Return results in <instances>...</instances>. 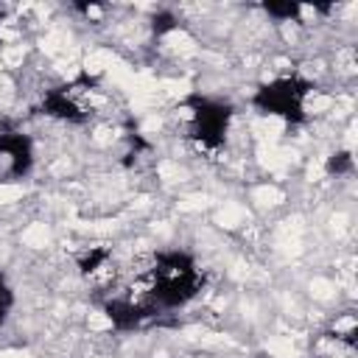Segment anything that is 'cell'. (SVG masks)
<instances>
[{"mask_svg": "<svg viewBox=\"0 0 358 358\" xmlns=\"http://www.w3.org/2000/svg\"><path fill=\"white\" fill-rule=\"evenodd\" d=\"M129 288L148 299L157 308V313L182 310L201 294L204 268L187 249H159Z\"/></svg>", "mask_w": 358, "mask_h": 358, "instance_id": "obj_1", "label": "cell"}, {"mask_svg": "<svg viewBox=\"0 0 358 358\" xmlns=\"http://www.w3.org/2000/svg\"><path fill=\"white\" fill-rule=\"evenodd\" d=\"M313 92H316L313 78L294 70V73H282V76H274V78L257 84L249 103L260 115L277 117L285 126H302L308 120V98Z\"/></svg>", "mask_w": 358, "mask_h": 358, "instance_id": "obj_2", "label": "cell"}, {"mask_svg": "<svg viewBox=\"0 0 358 358\" xmlns=\"http://www.w3.org/2000/svg\"><path fill=\"white\" fill-rule=\"evenodd\" d=\"M182 115H185V137L207 154H215L227 145V134L235 120V106L224 98L190 92L182 98Z\"/></svg>", "mask_w": 358, "mask_h": 358, "instance_id": "obj_3", "label": "cell"}, {"mask_svg": "<svg viewBox=\"0 0 358 358\" xmlns=\"http://www.w3.org/2000/svg\"><path fill=\"white\" fill-rule=\"evenodd\" d=\"M98 101H101L98 81L90 76H76L70 81H62L45 90L39 98V112L59 123L81 126V123H90V117L98 109Z\"/></svg>", "mask_w": 358, "mask_h": 358, "instance_id": "obj_4", "label": "cell"}, {"mask_svg": "<svg viewBox=\"0 0 358 358\" xmlns=\"http://www.w3.org/2000/svg\"><path fill=\"white\" fill-rule=\"evenodd\" d=\"M101 313L103 319L109 322V327L115 333H134V330H143L151 319H157V308L143 299L140 294H134L131 288L126 291H117V294H109L106 299H101Z\"/></svg>", "mask_w": 358, "mask_h": 358, "instance_id": "obj_5", "label": "cell"}, {"mask_svg": "<svg viewBox=\"0 0 358 358\" xmlns=\"http://www.w3.org/2000/svg\"><path fill=\"white\" fill-rule=\"evenodd\" d=\"M36 165L34 140L20 129L0 131V182H20L28 179Z\"/></svg>", "mask_w": 358, "mask_h": 358, "instance_id": "obj_6", "label": "cell"}, {"mask_svg": "<svg viewBox=\"0 0 358 358\" xmlns=\"http://www.w3.org/2000/svg\"><path fill=\"white\" fill-rule=\"evenodd\" d=\"M112 263H115V260H112V249H109V246H90V249H84V252L76 257V268H78V274H81L84 280H98V277H103Z\"/></svg>", "mask_w": 358, "mask_h": 358, "instance_id": "obj_7", "label": "cell"}, {"mask_svg": "<svg viewBox=\"0 0 358 358\" xmlns=\"http://www.w3.org/2000/svg\"><path fill=\"white\" fill-rule=\"evenodd\" d=\"M260 8L277 22H299L302 14L310 11V6H302V3H263Z\"/></svg>", "mask_w": 358, "mask_h": 358, "instance_id": "obj_8", "label": "cell"}, {"mask_svg": "<svg viewBox=\"0 0 358 358\" xmlns=\"http://www.w3.org/2000/svg\"><path fill=\"white\" fill-rule=\"evenodd\" d=\"M324 171H327L330 176H352V171H355V157H352V151H350V148L333 151V154L324 159Z\"/></svg>", "mask_w": 358, "mask_h": 358, "instance_id": "obj_9", "label": "cell"}, {"mask_svg": "<svg viewBox=\"0 0 358 358\" xmlns=\"http://www.w3.org/2000/svg\"><path fill=\"white\" fill-rule=\"evenodd\" d=\"M14 305H17V294H14V285H11V280L6 277V271L0 268V327H6V322L11 319V313H14Z\"/></svg>", "mask_w": 358, "mask_h": 358, "instance_id": "obj_10", "label": "cell"}, {"mask_svg": "<svg viewBox=\"0 0 358 358\" xmlns=\"http://www.w3.org/2000/svg\"><path fill=\"white\" fill-rule=\"evenodd\" d=\"M151 28H154V34H168V31H176L179 22H176V17H173L171 11H159V14L151 20Z\"/></svg>", "mask_w": 358, "mask_h": 358, "instance_id": "obj_11", "label": "cell"}]
</instances>
